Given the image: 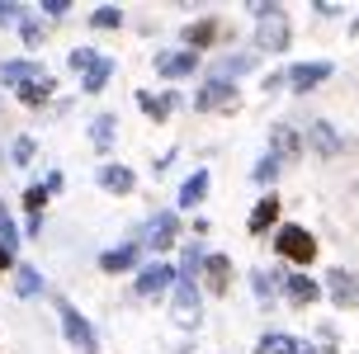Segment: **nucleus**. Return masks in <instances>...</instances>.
<instances>
[{"label":"nucleus","instance_id":"nucleus-1","mask_svg":"<svg viewBox=\"0 0 359 354\" xmlns=\"http://www.w3.org/2000/svg\"><path fill=\"white\" fill-rule=\"evenodd\" d=\"M251 19H255V48L251 53H288L293 48V19L284 5H269V0H251Z\"/></svg>","mask_w":359,"mask_h":354},{"label":"nucleus","instance_id":"nucleus-2","mask_svg":"<svg viewBox=\"0 0 359 354\" xmlns=\"http://www.w3.org/2000/svg\"><path fill=\"white\" fill-rule=\"evenodd\" d=\"M317 236L303 227V222H279L274 227V255L284 260V265H293L298 274H307V265L317 260Z\"/></svg>","mask_w":359,"mask_h":354},{"label":"nucleus","instance_id":"nucleus-3","mask_svg":"<svg viewBox=\"0 0 359 354\" xmlns=\"http://www.w3.org/2000/svg\"><path fill=\"white\" fill-rule=\"evenodd\" d=\"M53 307H57V321H62L67 345H72L76 354H100V336H95V326L81 317V307H76V302H67V298H53Z\"/></svg>","mask_w":359,"mask_h":354},{"label":"nucleus","instance_id":"nucleus-4","mask_svg":"<svg viewBox=\"0 0 359 354\" xmlns=\"http://www.w3.org/2000/svg\"><path fill=\"white\" fill-rule=\"evenodd\" d=\"M142 246L151 250V260H165V250L180 246V212L175 208H156L142 222Z\"/></svg>","mask_w":359,"mask_h":354},{"label":"nucleus","instance_id":"nucleus-5","mask_svg":"<svg viewBox=\"0 0 359 354\" xmlns=\"http://www.w3.org/2000/svg\"><path fill=\"white\" fill-rule=\"evenodd\" d=\"M142 265H147L142 227H133V236H128V241H118V246H109L104 255H100V274H109V279H118V274H137Z\"/></svg>","mask_w":359,"mask_h":354},{"label":"nucleus","instance_id":"nucleus-6","mask_svg":"<svg viewBox=\"0 0 359 354\" xmlns=\"http://www.w3.org/2000/svg\"><path fill=\"white\" fill-rule=\"evenodd\" d=\"M170 317H175V326H184V331H198L203 326V288L189 279H175L170 283Z\"/></svg>","mask_w":359,"mask_h":354},{"label":"nucleus","instance_id":"nucleus-7","mask_svg":"<svg viewBox=\"0 0 359 354\" xmlns=\"http://www.w3.org/2000/svg\"><path fill=\"white\" fill-rule=\"evenodd\" d=\"M298 137H303V151H312L317 161L345 156V137L331 128V118H307V123L298 128Z\"/></svg>","mask_w":359,"mask_h":354},{"label":"nucleus","instance_id":"nucleus-8","mask_svg":"<svg viewBox=\"0 0 359 354\" xmlns=\"http://www.w3.org/2000/svg\"><path fill=\"white\" fill-rule=\"evenodd\" d=\"M331 76H336V62H331V57L293 62V67L284 71V90H293V95H307V90H317L322 81H331Z\"/></svg>","mask_w":359,"mask_h":354},{"label":"nucleus","instance_id":"nucleus-9","mask_svg":"<svg viewBox=\"0 0 359 354\" xmlns=\"http://www.w3.org/2000/svg\"><path fill=\"white\" fill-rule=\"evenodd\" d=\"M189 104H194V114H236L241 109V90L222 86V81H203Z\"/></svg>","mask_w":359,"mask_h":354},{"label":"nucleus","instance_id":"nucleus-10","mask_svg":"<svg viewBox=\"0 0 359 354\" xmlns=\"http://www.w3.org/2000/svg\"><path fill=\"white\" fill-rule=\"evenodd\" d=\"M170 283H175V265H170V260H147V265L133 274V293H137V298H165Z\"/></svg>","mask_w":359,"mask_h":354},{"label":"nucleus","instance_id":"nucleus-11","mask_svg":"<svg viewBox=\"0 0 359 354\" xmlns=\"http://www.w3.org/2000/svg\"><path fill=\"white\" fill-rule=\"evenodd\" d=\"M222 38H227V19L222 15H198L194 24L180 29V43H184L189 53H203V48H213V43H222Z\"/></svg>","mask_w":359,"mask_h":354},{"label":"nucleus","instance_id":"nucleus-12","mask_svg":"<svg viewBox=\"0 0 359 354\" xmlns=\"http://www.w3.org/2000/svg\"><path fill=\"white\" fill-rule=\"evenodd\" d=\"M322 298H331V307H359V274L355 269H326V279H322Z\"/></svg>","mask_w":359,"mask_h":354},{"label":"nucleus","instance_id":"nucleus-13","mask_svg":"<svg viewBox=\"0 0 359 354\" xmlns=\"http://www.w3.org/2000/svg\"><path fill=\"white\" fill-rule=\"evenodd\" d=\"M208 189H213V170H208V165H194L189 175L180 179V189H175V212H194V208H203Z\"/></svg>","mask_w":359,"mask_h":354},{"label":"nucleus","instance_id":"nucleus-14","mask_svg":"<svg viewBox=\"0 0 359 354\" xmlns=\"http://www.w3.org/2000/svg\"><path fill=\"white\" fill-rule=\"evenodd\" d=\"M95 184H100L104 194H114V198H133L137 194V170L123 165V161H104V165L95 170Z\"/></svg>","mask_w":359,"mask_h":354},{"label":"nucleus","instance_id":"nucleus-15","mask_svg":"<svg viewBox=\"0 0 359 354\" xmlns=\"http://www.w3.org/2000/svg\"><path fill=\"white\" fill-rule=\"evenodd\" d=\"M279 222H284V198L269 189V194H260V198H255V208L246 212V231H251V236H269Z\"/></svg>","mask_w":359,"mask_h":354},{"label":"nucleus","instance_id":"nucleus-16","mask_svg":"<svg viewBox=\"0 0 359 354\" xmlns=\"http://www.w3.org/2000/svg\"><path fill=\"white\" fill-rule=\"evenodd\" d=\"M198 288H203V293H213V298H227V293H232V255L208 250L203 274H198Z\"/></svg>","mask_w":359,"mask_h":354},{"label":"nucleus","instance_id":"nucleus-17","mask_svg":"<svg viewBox=\"0 0 359 354\" xmlns=\"http://www.w3.org/2000/svg\"><path fill=\"white\" fill-rule=\"evenodd\" d=\"M260 67V57L251 53V48H241V53H222L208 67V81H222V86H236V76H251V71Z\"/></svg>","mask_w":359,"mask_h":354},{"label":"nucleus","instance_id":"nucleus-18","mask_svg":"<svg viewBox=\"0 0 359 354\" xmlns=\"http://www.w3.org/2000/svg\"><path fill=\"white\" fill-rule=\"evenodd\" d=\"M198 71V53H189V48H161L156 53V76L161 81H189Z\"/></svg>","mask_w":359,"mask_h":354},{"label":"nucleus","instance_id":"nucleus-19","mask_svg":"<svg viewBox=\"0 0 359 354\" xmlns=\"http://www.w3.org/2000/svg\"><path fill=\"white\" fill-rule=\"evenodd\" d=\"M279 298L288 302V307H317V302H322V283L312 279V274H298V269H288L284 274V293H279Z\"/></svg>","mask_w":359,"mask_h":354},{"label":"nucleus","instance_id":"nucleus-20","mask_svg":"<svg viewBox=\"0 0 359 354\" xmlns=\"http://www.w3.org/2000/svg\"><path fill=\"white\" fill-rule=\"evenodd\" d=\"M137 109H142L151 123H170V114L184 109V95L180 90H161V95L156 90H137Z\"/></svg>","mask_w":359,"mask_h":354},{"label":"nucleus","instance_id":"nucleus-21","mask_svg":"<svg viewBox=\"0 0 359 354\" xmlns=\"http://www.w3.org/2000/svg\"><path fill=\"white\" fill-rule=\"evenodd\" d=\"M38 76H48L38 57H5V62H0V86H10V90H24L29 81H38Z\"/></svg>","mask_w":359,"mask_h":354},{"label":"nucleus","instance_id":"nucleus-22","mask_svg":"<svg viewBox=\"0 0 359 354\" xmlns=\"http://www.w3.org/2000/svg\"><path fill=\"white\" fill-rule=\"evenodd\" d=\"M269 156H279L284 165H293L298 156H307L303 137H298V128H293V123H269Z\"/></svg>","mask_w":359,"mask_h":354},{"label":"nucleus","instance_id":"nucleus-23","mask_svg":"<svg viewBox=\"0 0 359 354\" xmlns=\"http://www.w3.org/2000/svg\"><path fill=\"white\" fill-rule=\"evenodd\" d=\"M284 274L288 269H251V293H255V302H260L265 312L279 302V293H284Z\"/></svg>","mask_w":359,"mask_h":354},{"label":"nucleus","instance_id":"nucleus-24","mask_svg":"<svg viewBox=\"0 0 359 354\" xmlns=\"http://www.w3.org/2000/svg\"><path fill=\"white\" fill-rule=\"evenodd\" d=\"M114 76H118V62H114V57H100V62L81 76V95H104Z\"/></svg>","mask_w":359,"mask_h":354},{"label":"nucleus","instance_id":"nucleus-25","mask_svg":"<svg viewBox=\"0 0 359 354\" xmlns=\"http://www.w3.org/2000/svg\"><path fill=\"white\" fill-rule=\"evenodd\" d=\"M203 260H208V250L198 246V241H180V265H175V279L198 283V274H203Z\"/></svg>","mask_w":359,"mask_h":354},{"label":"nucleus","instance_id":"nucleus-26","mask_svg":"<svg viewBox=\"0 0 359 354\" xmlns=\"http://www.w3.org/2000/svg\"><path fill=\"white\" fill-rule=\"evenodd\" d=\"M114 137H118V114H100V118L90 123V147H95L100 156H109V151H114Z\"/></svg>","mask_w":359,"mask_h":354},{"label":"nucleus","instance_id":"nucleus-27","mask_svg":"<svg viewBox=\"0 0 359 354\" xmlns=\"http://www.w3.org/2000/svg\"><path fill=\"white\" fill-rule=\"evenodd\" d=\"M53 95H57V81H53V76H38V81H29L24 90H15V100L24 109H43Z\"/></svg>","mask_w":359,"mask_h":354},{"label":"nucleus","instance_id":"nucleus-28","mask_svg":"<svg viewBox=\"0 0 359 354\" xmlns=\"http://www.w3.org/2000/svg\"><path fill=\"white\" fill-rule=\"evenodd\" d=\"M279 175H284V161H279V156H269V151L251 165V179L260 184V189H265V194L274 189V184H279Z\"/></svg>","mask_w":359,"mask_h":354},{"label":"nucleus","instance_id":"nucleus-29","mask_svg":"<svg viewBox=\"0 0 359 354\" xmlns=\"http://www.w3.org/2000/svg\"><path fill=\"white\" fill-rule=\"evenodd\" d=\"M43 288H48V283H43V269H34V265L19 260V265H15V293H19V298H38Z\"/></svg>","mask_w":359,"mask_h":354},{"label":"nucleus","instance_id":"nucleus-30","mask_svg":"<svg viewBox=\"0 0 359 354\" xmlns=\"http://www.w3.org/2000/svg\"><path fill=\"white\" fill-rule=\"evenodd\" d=\"M19 38H24V48H29V53H38V48H43V38H48V24H43L34 10H24V19H19Z\"/></svg>","mask_w":359,"mask_h":354},{"label":"nucleus","instance_id":"nucleus-31","mask_svg":"<svg viewBox=\"0 0 359 354\" xmlns=\"http://www.w3.org/2000/svg\"><path fill=\"white\" fill-rule=\"evenodd\" d=\"M293 350H298V340L288 336V331H265V336L255 340L251 354H293Z\"/></svg>","mask_w":359,"mask_h":354},{"label":"nucleus","instance_id":"nucleus-32","mask_svg":"<svg viewBox=\"0 0 359 354\" xmlns=\"http://www.w3.org/2000/svg\"><path fill=\"white\" fill-rule=\"evenodd\" d=\"M86 24L95 34H114V29H123V10H118V5H100V10H90Z\"/></svg>","mask_w":359,"mask_h":354},{"label":"nucleus","instance_id":"nucleus-33","mask_svg":"<svg viewBox=\"0 0 359 354\" xmlns=\"http://www.w3.org/2000/svg\"><path fill=\"white\" fill-rule=\"evenodd\" d=\"M34 161H38V142L29 137V132H19V137L10 142V165L24 170V165H34Z\"/></svg>","mask_w":359,"mask_h":354},{"label":"nucleus","instance_id":"nucleus-34","mask_svg":"<svg viewBox=\"0 0 359 354\" xmlns=\"http://www.w3.org/2000/svg\"><path fill=\"white\" fill-rule=\"evenodd\" d=\"M0 246L19 255V222H15V212L5 208V198H0Z\"/></svg>","mask_w":359,"mask_h":354},{"label":"nucleus","instance_id":"nucleus-35","mask_svg":"<svg viewBox=\"0 0 359 354\" xmlns=\"http://www.w3.org/2000/svg\"><path fill=\"white\" fill-rule=\"evenodd\" d=\"M34 15L43 19V24H57V19L72 15V0H43V5H34Z\"/></svg>","mask_w":359,"mask_h":354},{"label":"nucleus","instance_id":"nucleus-36","mask_svg":"<svg viewBox=\"0 0 359 354\" xmlns=\"http://www.w3.org/2000/svg\"><path fill=\"white\" fill-rule=\"evenodd\" d=\"M95 62H100V53H95V48H72V53H67V67H72L76 76H86Z\"/></svg>","mask_w":359,"mask_h":354},{"label":"nucleus","instance_id":"nucleus-37","mask_svg":"<svg viewBox=\"0 0 359 354\" xmlns=\"http://www.w3.org/2000/svg\"><path fill=\"white\" fill-rule=\"evenodd\" d=\"M24 208H29V212H43V208H48V189H43V179H34V184L24 189Z\"/></svg>","mask_w":359,"mask_h":354},{"label":"nucleus","instance_id":"nucleus-38","mask_svg":"<svg viewBox=\"0 0 359 354\" xmlns=\"http://www.w3.org/2000/svg\"><path fill=\"white\" fill-rule=\"evenodd\" d=\"M29 5H15V0H0V29H19V19H24Z\"/></svg>","mask_w":359,"mask_h":354},{"label":"nucleus","instance_id":"nucleus-39","mask_svg":"<svg viewBox=\"0 0 359 354\" xmlns=\"http://www.w3.org/2000/svg\"><path fill=\"white\" fill-rule=\"evenodd\" d=\"M43 189H48V198L62 194V189H67V175H62V170H48V175H43Z\"/></svg>","mask_w":359,"mask_h":354},{"label":"nucleus","instance_id":"nucleus-40","mask_svg":"<svg viewBox=\"0 0 359 354\" xmlns=\"http://www.w3.org/2000/svg\"><path fill=\"white\" fill-rule=\"evenodd\" d=\"M279 90H284V71H269L260 81V95H279Z\"/></svg>","mask_w":359,"mask_h":354},{"label":"nucleus","instance_id":"nucleus-41","mask_svg":"<svg viewBox=\"0 0 359 354\" xmlns=\"http://www.w3.org/2000/svg\"><path fill=\"white\" fill-rule=\"evenodd\" d=\"M312 10H317L322 19H336V15H345V5H336V0H317Z\"/></svg>","mask_w":359,"mask_h":354},{"label":"nucleus","instance_id":"nucleus-42","mask_svg":"<svg viewBox=\"0 0 359 354\" xmlns=\"http://www.w3.org/2000/svg\"><path fill=\"white\" fill-rule=\"evenodd\" d=\"M19 236H43V212H29V217H24V231H19Z\"/></svg>","mask_w":359,"mask_h":354},{"label":"nucleus","instance_id":"nucleus-43","mask_svg":"<svg viewBox=\"0 0 359 354\" xmlns=\"http://www.w3.org/2000/svg\"><path fill=\"white\" fill-rule=\"evenodd\" d=\"M15 265H19V255H15V250H5V246H0V274H15Z\"/></svg>","mask_w":359,"mask_h":354},{"label":"nucleus","instance_id":"nucleus-44","mask_svg":"<svg viewBox=\"0 0 359 354\" xmlns=\"http://www.w3.org/2000/svg\"><path fill=\"white\" fill-rule=\"evenodd\" d=\"M189 231H194V241H198V236H208V231H213V222H208L203 212H194V227H189Z\"/></svg>","mask_w":359,"mask_h":354},{"label":"nucleus","instance_id":"nucleus-45","mask_svg":"<svg viewBox=\"0 0 359 354\" xmlns=\"http://www.w3.org/2000/svg\"><path fill=\"white\" fill-rule=\"evenodd\" d=\"M293 354H322V345H312V340H298V350Z\"/></svg>","mask_w":359,"mask_h":354},{"label":"nucleus","instance_id":"nucleus-46","mask_svg":"<svg viewBox=\"0 0 359 354\" xmlns=\"http://www.w3.org/2000/svg\"><path fill=\"white\" fill-rule=\"evenodd\" d=\"M350 38H359V15H355V19H350Z\"/></svg>","mask_w":359,"mask_h":354},{"label":"nucleus","instance_id":"nucleus-47","mask_svg":"<svg viewBox=\"0 0 359 354\" xmlns=\"http://www.w3.org/2000/svg\"><path fill=\"white\" fill-rule=\"evenodd\" d=\"M0 170H5V156H0Z\"/></svg>","mask_w":359,"mask_h":354},{"label":"nucleus","instance_id":"nucleus-48","mask_svg":"<svg viewBox=\"0 0 359 354\" xmlns=\"http://www.w3.org/2000/svg\"><path fill=\"white\" fill-rule=\"evenodd\" d=\"M180 354H189V350H180Z\"/></svg>","mask_w":359,"mask_h":354}]
</instances>
